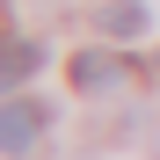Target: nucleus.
<instances>
[{
    "label": "nucleus",
    "instance_id": "obj_1",
    "mask_svg": "<svg viewBox=\"0 0 160 160\" xmlns=\"http://www.w3.org/2000/svg\"><path fill=\"white\" fill-rule=\"evenodd\" d=\"M37 131H44V109H37V102H0V153H8V160H22V153H29L37 146Z\"/></svg>",
    "mask_w": 160,
    "mask_h": 160
},
{
    "label": "nucleus",
    "instance_id": "obj_2",
    "mask_svg": "<svg viewBox=\"0 0 160 160\" xmlns=\"http://www.w3.org/2000/svg\"><path fill=\"white\" fill-rule=\"evenodd\" d=\"M109 80H117V58H109V51H80V58H73V88L80 95H102Z\"/></svg>",
    "mask_w": 160,
    "mask_h": 160
},
{
    "label": "nucleus",
    "instance_id": "obj_3",
    "mask_svg": "<svg viewBox=\"0 0 160 160\" xmlns=\"http://www.w3.org/2000/svg\"><path fill=\"white\" fill-rule=\"evenodd\" d=\"M102 37H117V44L146 37V8L138 0H109V8H102Z\"/></svg>",
    "mask_w": 160,
    "mask_h": 160
},
{
    "label": "nucleus",
    "instance_id": "obj_4",
    "mask_svg": "<svg viewBox=\"0 0 160 160\" xmlns=\"http://www.w3.org/2000/svg\"><path fill=\"white\" fill-rule=\"evenodd\" d=\"M29 73H37V44L29 37H8V51H0V88H22Z\"/></svg>",
    "mask_w": 160,
    "mask_h": 160
},
{
    "label": "nucleus",
    "instance_id": "obj_5",
    "mask_svg": "<svg viewBox=\"0 0 160 160\" xmlns=\"http://www.w3.org/2000/svg\"><path fill=\"white\" fill-rule=\"evenodd\" d=\"M153 73H160V58H153Z\"/></svg>",
    "mask_w": 160,
    "mask_h": 160
}]
</instances>
